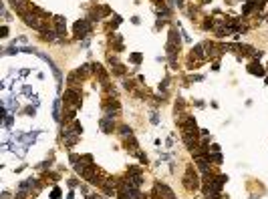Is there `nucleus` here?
Instances as JSON below:
<instances>
[{
	"mask_svg": "<svg viewBox=\"0 0 268 199\" xmlns=\"http://www.w3.org/2000/svg\"><path fill=\"white\" fill-rule=\"evenodd\" d=\"M24 20H26V24H28V26H32V28H37V30H43V32H45V22H43L41 18L26 14V16H24Z\"/></svg>",
	"mask_w": 268,
	"mask_h": 199,
	"instance_id": "nucleus-1",
	"label": "nucleus"
},
{
	"mask_svg": "<svg viewBox=\"0 0 268 199\" xmlns=\"http://www.w3.org/2000/svg\"><path fill=\"white\" fill-rule=\"evenodd\" d=\"M185 187H187V189H196V187H198V177L192 173V169H187V175H185Z\"/></svg>",
	"mask_w": 268,
	"mask_h": 199,
	"instance_id": "nucleus-2",
	"label": "nucleus"
},
{
	"mask_svg": "<svg viewBox=\"0 0 268 199\" xmlns=\"http://www.w3.org/2000/svg\"><path fill=\"white\" fill-rule=\"evenodd\" d=\"M75 30H77V34H79V36H83V34H87V32L91 30V26H89V22H87V20H81V22H77V24H75Z\"/></svg>",
	"mask_w": 268,
	"mask_h": 199,
	"instance_id": "nucleus-3",
	"label": "nucleus"
},
{
	"mask_svg": "<svg viewBox=\"0 0 268 199\" xmlns=\"http://www.w3.org/2000/svg\"><path fill=\"white\" fill-rule=\"evenodd\" d=\"M157 191H159V193H163V195H165V199H174L172 189H169V187H165V185H161V183L157 185Z\"/></svg>",
	"mask_w": 268,
	"mask_h": 199,
	"instance_id": "nucleus-4",
	"label": "nucleus"
},
{
	"mask_svg": "<svg viewBox=\"0 0 268 199\" xmlns=\"http://www.w3.org/2000/svg\"><path fill=\"white\" fill-rule=\"evenodd\" d=\"M250 73H252V75H260V77L264 75V71H262L260 65H250Z\"/></svg>",
	"mask_w": 268,
	"mask_h": 199,
	"instance_id": "nucleus-5",
	"label": "nucleus"
},
{
	"mask_svg": "<svg viewBox=\"0 0 268 199\" xmlns=\"http://www.w3.org/2000/svg\"><path fill=\"white\" fill-rule=\"evenodd\" d=\"M101 125H103V129H105V131H109V129H111V127H113V125H111V123H109V121H103V123H101Z\"/></svg>",
	"mask_w": 268,
	"mask_h": 199,
	"instance_id": "nucleus-6",
	"label": "nucleus"
},
{
	"mask_svg": "<svg viewBox=\"0 0 268 199\" xmlns=\"http://www.w3.org/2000/svg\"><path fill=\"white\" fill-rule=\"evenodd\" d=\"M121 133L127 137V135H131V129H129V127H121Z\"/></svg>",
	"mask_w": 268,
	"mask_h": 199,
	"instance_id": "nucleus-7",
	"label": "nucleus"
},
{
	"mask_svg": "<svg viewBox=\"0 0 268 199\" xmlns=\"http://www.w3.org/2000/svg\"><path fill=\"white\" fill-rule=\"evenodd\" d=\"M131 60H133V62H139V60H141V54H137V52H135L133 56H131Z\"/></svg>",
	"mask_w": 268,
	"mask_h": 199,
	"instance_id": "nucleus-8",
	"label": "nucleus"
},
{
	"mask_svg": "<svg viewBox=\"0 0 268 199\" xmlns=\"http://www.w3.org/2000/svg\"><path fill=\"white\" fill-rule=\"evenodd\" d=\"M59 195H61V191H59V189H54V191H52V199H59Z\"/></svg>",
	"mask_w": 268,
	"mask_h": 199,
	"instance_id": "nucleus-9",
	"label": "nucleus"
}]
</instances>
